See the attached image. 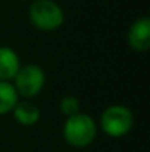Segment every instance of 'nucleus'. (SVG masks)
<instances>
[{
    "label": "nucleus",
    "mask_w": 150,
    "mask_h": 152,
    "mask_svg": "<svg viewBox=\"0 0 150 152\" xmlns=\"http://www.w3.org/2000/svg\"><path fill=\"white\" fill-rule=\"evenodd\" d=\"M62 134L69 146L83 149L94 142L97 134V124L88 114L78 112L66 118V121L63 123Z\"/></svg>",
    "instance_id": "f257e3e1"
},
{
    "label": "nucleus",
    "mask_w": 150,
    "mask_h": 152,
    "mask_svg": "<svg viewBox=\"0 0 150 152\" xmlns=\"http://www.w3.org/2000/svg\"><path fill=\"white\" fill-rule=\"evenodd\" d=\"M21 1H30V0H21Z\"/></svg>",
    "instance_id": "9d476101"
},
{
    "label": "nucleus",
    "mask_w": 150,
    "mask_h": 152,
    "mask_svg": "<svg viewBox=\"0 0 150 152\" xmlns=\"http://www.w3.org/2000/svg\"><path fill=\"white\" fill-rule=\"evenodd\" d=\"M134 126V115L125 105L115 103L107 106L100 115V127L109 137H124Z\"/></svg>",
    "instance_id": "7ed1b4c3"
},
{
    "label": "nucleus",
    "mask_w": 150,
    "mask_h": 152,
    "mask_svg": "<svg viewBox=\"0 0 150 152\" xmlns=\"http://www.w3.org/2000/svg\"><path fill=\"white\" fill-rule=\"evenodd\" d=\"M13 87L19 98L22 99H33L41 93L46 84V74L44 69L37 64H27L21 65L16 75L12 80Z\"/></svg>",
    "instance_id": "20e7f679"
},
{
    "label": "nucleus",
    "mask_w": 150,
    "mask_h": 152,
    "mask_svg": "<svg viewBox=\"0 0 150 152\" xmlns=\"http://www.w3.org/2000/svg\"><path fill=\"white\" fill-rule=\"evenodd\" d=\"M28 19L34 28L50 33L63 25L65 13L54 0H34L28 7Z\"/></svg>",
    "instance_id": "f03ea898"
},
{
    "label": "nucleus",
    "mask_w": 150,
    "mask_h": 152,
    "mask_svg": "<svg viewBox=\"0 0 150 152\" xmlns=\"http://www.w3.org/2000/svg\"><path fill=\"white\" fill-rule=\"evenodd\" d=\"M21 68L18 53L9 46H0V81H12Z\"/></svg>",
    "instance_id": "423d86ee"
},
{
    "label": "nucleus",
    "mask_w": 150,
    "mask_h": 152,
    "mask_svg": "<svg viewBox=\"0 0 150 152\" xmlns=\"http://www.w3.org/2000/svg\"><path fill=\"white\" fill-rule=\"evenodd\" d=\"M19 96L10 81H0V117L12 112Z\"/></svg>",
    "instance_id": "6e6552de"
},
{
    "label": "nucleus",
    "mask_w": 150,
    "mask_h": 152,
    "mask_svg": "<svg viewBox=\"0 0 150 152\" xmlns=\"http://www.w3.org/2000/svg\"><path fill=\"white\" fill-rule=\"evenodd\" d=\"M80 108H81V103L75 96H65V98H62V101L59 103V109H60L62 115H65L66 118L81 112Z\"/></svg>",
    "instance_id": "1a4fd4ad"
},
{
    "label": "nucleus",
    "mask_w": 150,
    "mask_h": 152,
    "mask_svg": "<svg viewBox=\"0 0 150 152\" xmlns=\"http://www.w3.org/2000/svg\"><path fill=\"white\" fill-rule=\"evenodd\" d=\"M127 42L136 52H147L150 49V19L141 16L136 19L127 33Z\"/></svg>",
    "instance_id": "39448f33"
},
{
    "label": "nucleus",
    "mask_w": 150,
    "mask_h": 152,
    "mask_svg": "<svg viewBox=\"0 0 150 152\" xmlns=\"http://www.w3.org/2000/svg\"><path fill=\"white\" fill-rule=\"evenodd\" d=\"M12 114H13V118L16 120V123L21 126H25V127H31V126L37 124L40 120V115H41L38 106L28 99H22V101L16 102V105L12 109Z\"/></svg>",
    "instance_id": "0eeeda50"
}]
</instances>
